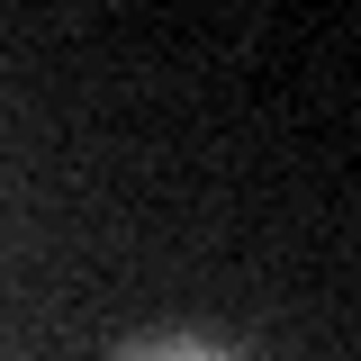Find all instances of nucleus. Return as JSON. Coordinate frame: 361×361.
I'll return each instance as SVG.
<instances>
[{
  "label": "nucleus",
  "mask_w": 361,
  "mask_h": 361,
  "mask_svg": "<svg viewBox=\"0 0 361 361\" xmlns=\"http://www.w3.org/2000/svg\"><path fill=\"white\" fill-rule=\"evenodd\" d=\"M118 361H235V353H217V343H190V334H145V343H127Z\"/></svg>",
  "instance_id": "f257e3e1"
}]
</instances>
